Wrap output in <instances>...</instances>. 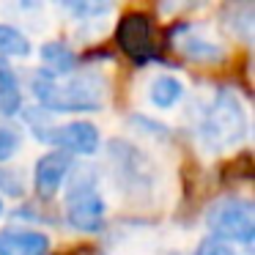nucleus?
Segmentation results:
<instances>
[{
    "instance_id": "39448f33",
    "label": "nucleus",
    "mask_w": 255,
    "mask_h": 255,
    "mask_svg": "<svg viewBox=\"0 0 255 255\" xmlns=\"http://www.w3.org/2000/svg\"><path fill=\"white\" fill-rule=\"evenodd\" d=\"M116 41L134 63H148V61H154L156 52H159L154 22H151L143 11H129L118 19Z\"/></svg>"
},
{
    "instance_id": "7ed1b4c3",
    "label": "nucleus",
    "mask_w": 255,
    "mask_h": 255,
    "mask_svg": "<svg viewBox=\"0 0 255 255\" xmlns=\"http://www.w3.org/2000/svg\"><path fill=\"white\" fill-rule=\"evenodd\" d=\"M105 198L91 170H80L66 189V220L80 233H96L105 228Z\"/></svg>"
},
{
    "instance_id": "6e6552de",
    "label": "nucleus",
    "mask_w": 255,
    "mask_h": 255,
    "mask_svg": "<svg viewBox=\"0 0 255 255\" xmlns=\"http://www.w3.org/2000/svg\"><path fill=\"white\" fill-rule=\"evenodd\" d=\"M50 236L36 228H0V255H47Z\"/></svg>"
},
{
    "instance_id": "f8f14e48",
    "label": "nucleus",
    "mask_w": 255,
    "mask_h": 255,
    "mask_svg": "<svg viewBox=\"0 0 255 255\" xmlns=\"http://www.w3.org/2000/svg\"><path fill=\"white\" fill-rule=\"evenodd\" d=\"M184 96V83L173 74H159V77L151 80L148 85V99L154 107H162V110H170L173 105H178Z\"/></svg>"
},
{
    "instance_id": "423d86ee",
    "label": "nucleus",
    "mask_w": 255,
    "mask_h": 255,
    "mask_svg": "<svg viewBox=\"0 0 255 255\" xmlns=\"http://www.w3.org/2000/svg\"><path fill=\"white\" fill-rule=\"evenodd\" d=\"M41 140L55 145V151H63V154H80V156H94L99 151V129L91 121H69L63 127L50 129V134H44Z\"/></svg>"
},
{
    "instance_id": "20e7f679",
    "label": "nucleus",
    "mask_w": 255,
    "mask_h": 255,
    "mask_svg": "<svg viewBox=\"0 0 255 255\" xmlns=\"http://www.w3.org/2000/svg\"><path fill=\"white\" fill-rule=\"evenodd\" d=\"M206 225L220 242L250 244L255 239V209L247 198L225 195L214 200L206 211Z\"/></svg>"
},
{
    "instance_id": "9d476101",
    "label": "nucleus",
    "mask_w": 255,
    "mask_h": 255,
    "mask_svg": "<svg viewBox=\"0 0 255 255\" xmlns=\"http://www.w3.org/2000/svg\"><path fill=\"white\" fill-rule=\"evenodd\" d=\"M39 55H41V63H44L41 72L50 74V77H66L77 69V55L63 41H47Z\"/></svg>"
},
{
    "instance_id": "ddd939ff",
    "label": "nucleus",
    "mask_w": 255,
    "mask_h": 255,
    "mask_svg": "<svg viewBox=\"0 0 255 255\" xmlns=\"http://www.w3.org/2000/svg\"><path fill=\"white\" fill-rule=\"evenodd\" d=\"M33 52L30 39L14 25L0 22V55L3 58H28Z\"/></svg>"
},
{
    "instance_id": "0eeeda50",
    "label": "nucleus",
    "mask_w": 255,
    "mask_h": 255,
    "mask_svg": "<svg viewBox=\"0 0 255 255\" xmlns=\"http://www.w3.org/2000/svg\"><path fill=\"white\" fill-rule=\"evenodd\" d=\"M74 167V159L63 151H47L44 156H39L33 165V187L41 198H52L58 195V189L66 184L69 173Z\"/></svg>"
},
{
    "instance_id": "dca6fc26",
    "label": "nucleus",
    "mask_w": 255,
    "mask_h": 255,
    "mask_svg": "<svg viewBox=\"0 0 255 255\" xmlns=\"http://www.w3.org/2000/svg\"><path fill=\"white\" fill-rule=\"evenodd\" d=\"M19 148V132L11 127H0V162L11 159Z\"/></svg>"
},
{
    "instance_id": "a211bd4d",
    "label": "nucleus",
    "mask_w": 255,
    "mask_h": 255,
    "mask_svg": "<svg viewBox=\"0 0 255 255\" xmlns=\"http://www.w3.org/2000/svg\"><path fill=\"white\" fill-rule=\"evenodd\" d=\"M0 214H3V198H0Z\"/></svg>"
},
{
    "instance_id": "f3484780",
    "label": "nucleus",
    "mask_w": 255,
    "mask_h": 255,
    "mask_svg": "<svg viewBox=\"0 0 255 255\" xmlns=\"http://www.w3.org/2000/svg\"><path fill=\"white\" fill-rule=\"evenodd\" d=\"M192 255H236V250L231 247V244H225V242H220V239H214V236H209V239H203V242L195 247V253Z\"/></svg>"
},
{
    "instance_id": "1a4fd4ad",
    "label": "nucleus",
    "mask_w": 255,
    "mask_h": 255,
    "mask_svg": "<svg viewBox=\"0 0 255 255\" xmlns=\"http://www.w3.org/2000/svg\"><path fill=\"white\" fill-rule=\"evenodd\" d=\"M178 50H181L189 61H198V63H220L222 58H225L222 44L211 41L209 36H203L200 30H187V36L178 39Z\"/></svg>"
},
{
    "instance_id": "9b49d317",
    "label": "nucleus",
    "mask_w": 255,
    "mask_h": 255,
    "mask_svg": "<svg viewBox=\"0 0 255 255\" xmlns=\"http://www.w3.org/2000/svg\"><path fill=\"white\" fill-rule=\"evenodd\" d=\"M22 113V88L11 66L0 63V116L14 118Z\"/></svg>"
},
{
    "instance_id": "4468645a",
    "label": "nucleus",
    "mask_w": 255,
    "mask_h": 255,
    "mask_svg": "<svg viewBox=\"0 0 255 255\" xmlns=\"http://www.w3.org/2000/svg\"><path fill=\"white\" fill-rule=\"evenodd\" d=\"M0 192L14 195V198H22L25 195V181L19 170H8V167H0Z\"/></svg>"
},
{
    "instance_id": "f257e3e1",
    "label": "nucleus",
    "mask_w": 255,
    "mask_h": 255,
    "mask_svg": "<svg viewBox=\"0 0 255 255\" xmlns=\"http://www.w3.org/2000/svg\"><path fill=\"white\" fill-rule=\"evenodd\" d=\"M33 96L50 113H96L105 107L107 83L96 72H72L66 77L33 74Z\"/></svg>"
},
{
    "instance_id": "f03ea898",
    "label": "nucleus",
    "mask_w": 255,
    "mask_h": 255,
    "mask_svg": "<svg viewBox=\"0 0 255 255\" xmlns=\"http://www.w3.org/2000/svg\"><path fill=\"white\" fill-rule=\"evenodd\" d=\"M250 134V116L242 96L233 88H220L211 96L209 107L200 113L198 121V140L211 154H225L247 140Z\"/></svg>"
},
{
    "instance_id": "2eb2a0df",
    "label": "nucleus",
    "mask_w": 255,
    "mask_h": 255,
    "mask_svg": "<svg viewBox=\"0 0 255 255\" xmlns=\"http://www.w3.org/2000/svg\"><path fill=\"white\" fill-rule=\"evenodd\" d=\"M66 11H72L77 19H88V17H105L110 14L107 3H66Z\"/></svg>"
}]
</instances>
